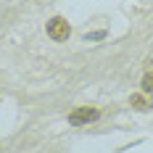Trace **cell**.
<instances>
[{
    "label": "cell",
    "mask_w": 153,
    "mask_h": 153,
    "mask_svg": "<svg viewBox=\"0 0 153 153\" xmlns=\"http://www.w3.org/2000/svg\"><path fill=\"white\" fill-rule=\"evenodd\" d=\"M48 37L53 40V42H66L69 40V34H71V27H69V21L63 19V16H53L50 21H48Z\"/></svg>",
    "instance_id": "cell-1"
},
{
    "label": "cell",
    "mask_w": 153,
    "mask_h": 153,
    "mask_svg": "<svg viewBox=\"0 0 153 153\" xmlns=\"http://www.w3.org/2000/svg\"><path fill=\"white\" fill-rule=\"evenodd\" d=\"M98 119H100V111L90 106H76L74 111H69V124L71 127H85V124L98 122Z\"/></svg>",
    "instance_id": "cell-2"
},
{
    "label": "cell",
    "mask_w": 153,
    "mask_h": 153,
    "mask_svg": "<svg viewBox=\"0 0 153 153\" xmlns=\"http://www.w3.org/2000/svg\"><path fill=\"white\" fill-rule=\"evenodd\" d=\"M140 87L145 95H153V61H148L145 71H143V79H140Z\"/></svg>",
    "instance_id": "cell-3"
},
{
    "label": "cell",
    "mask_w": 153,
    "mask_h": 153,
    "mask_svg": "<svg viewBox=\"0 0 153 153\" xmlns=\"http://www.w3.org/2000/svg\"><path fill=\"white\" fill-rule=\"evenodd\" d=\"M129 106H135L137 111H148L151 103H148V98H143V95H132V98H129Z\"/></svg>",
    "instance_id": "cell-4"
}]
</instances>
